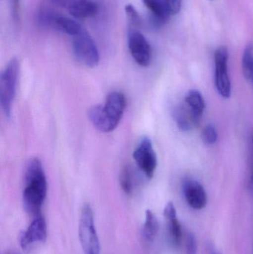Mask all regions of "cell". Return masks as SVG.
I'll list each match as a JSON object with an SVG mask.
<instances>
[{
    "instance_id": "10",
    "label": "cell",
    "mask_w": 253,
    "mask_h": 254,
    "mask_svg": "<svg viewBox=\"0 0 253 254\" xmlns=\"http://www.w3.org/2000/svg\"><path fill=\"white\" fill-rule=\"evenodd\" d=\"M47 239V225L41 214L35 216L25 231L21 234L19 244L22 250L28 251L35 246L46 242Z\"/></svg>"
},
{
    "instance_id": "24",
    "label": "cell",
    "mask_w": 253,
    "mask_h": 254,
    "mask_svg": "<svg viewBox=\"0 0 253 254\" xmlns=\"http://www.w3.org/2000/svg\"><path fill=\"white\" fill-rule=\"evenodd\" d=\"M20 16V0H12V16L15 22H19Z\"/></svg>"
},
{
    "instance_id": "1",
    "label": "cell",
    "mask_w": 253,
    "mask_h": 254,
    "mask_svg": "<svg viewBox=\"0 0 253 254\" xmlns=\"http://www.w3.org/2000/svg\"><path fill=\"white\" fill-rule=\"evenodd\" d=\"M25 187L22 200L25 210L34 216L40 215L47 195L48 185L41 161L37 158L28 161L25 167Z\"/></svg>"
},
{
    "instance_id": "2",
    "label": "cell",
    "mask_w": 253,
    "mask_h": 254,
    "mask_svg": "<svg viewBox=\"0 0 253 254\" xmlns=\"http://www.w3.org/2000/svg\"><path fill=\"white\" fill-rule=\"evenodd\" d=\"M126 107V98L121 92L108 94L104 105H96L89 109V118L97 129L111 132L120 123Z\"/></svg>"
},
{
    "instance_id": "12",
    "label": "cell",
    "mask_w": 253,
    "mask_h": 254,
    "mask_svg": "<svg viewBox=\"0 0 253 254\" xmlns=\"http://www.w3.org/2000/svg\"><path fill=\"white\" fill-rule=\"evenodd\" d=\"M183 192L186 201L194 210H202L206 207L207 195L202 184L195 179L187 178L183 181Z\"/></svg>"
},
{
    "instance_id": "17",
    "label": "cell",
    "mask_w": 253,
    "mask_h": 254,
    "mask_svg": "<svg viewBox=\"0 0 253 254\" xmlns=\"http://www.w3.org/2000/svg\"><path fill=\"white\" fill-rule=\"evenodd\" d=\"M184 102L190 107L195 116L202 120L205 110V101L202 94L199 90L191 89L186 95Z\"/></svg>"
},
{
    "instance_id": "4",
    "label": "cell",
    "mask_w": 253,
    "mask_h": 254,
    "mask_svg": "<svg viewBox=\"0 0 253 254\" xmlns=\"http://www.w3.org/2000/svg\"><path fill=\"white\" fill-rule=\"evenodd\" d=\"M19 72V63L16 58L10 60L0 77V104L7 117L11 114V107L16 95Z\"/></svg>"
},
{
    "instance_id": "19",
    "label": "cell",
    "mask_w": 253,
    "mask_h": 254,
    "mask_svg": "<svg viewBox=\"0 0 253 254\" xmlns=\"http://www.w3.org/2000/svg\"><path fill=\"white\" fill-rule=\"evenodd\" d=\"M120 185L123 192L127 195H130L133 190V181H132V171L128 166L123 169L120 175Z\"/></svg>"
},
{
    "instance_id": "15",
    "label": "cell",
    "mask_w": 253,
    "mask_h": 254,
    "mask_svg": "<svg viewBox=\"0 0 253 254\" xmlns=\"http://www.w3.org/2000/svg\"><path fill=\"white\" fill-rule=\"evenodd\" d=\"M142 1L151 13L153 22L156 25H163L172 16L166 0H142Z\"/></svg>"
},
{
    "instance_id": "13",
    "label": "cell",
    "mask_w": 253,
    "mask_h": 254,
    "mask_svg": "<svg viewBox=\"0 0 253 254\" xmlns=\"http://www.w3.org/2000/svg\"><path fill=\"white\" fill-rule=\"evenodd\" d=\"M172 114L177 126L182 131H191L201 122L184 101L175 106Z\"/></svg>"
},
{
    "instance_id": "11",
    "label": "cell",
    "mask_w": 253,
    "mask_h": 254,
    "mask_svg": "<svg viewBox=\"0 0 253 254\" xmlns=\"http://www.w3.org/2000/svg\"><path fill=\"white\" fill-rule=\"evenodd\" d=\"M53 4L66 9L77 19H86L95 16L99 11V5L95 0H51Z\"/></svg>"
},
{
    "instance_id": "3",
    "label": "cell",
    "mask_w": 253,
    "mask_h": 254,
    "mask_svg": "<svg viewBox=\"0 0 253 254\" xmlns=\"http://www.w3.org/2000/svg\"><path fill=\"white\" fill-rule=\"evenodd\" d=\"M78 233L85 254H101V244L95 225L93 210L89 204H85L82 208Z\"/></svg>"
},
{
    "instance_id": "6",
    "label": "cell",
    "mask_w": 253,
    "mask_h": 254,
    "mask_svg": "<svg viewBox=\"0 0 253 254\" xmlns=\"http://www.w3.org/2000/svg\"><path fill=\"white\" fill-rule=\"evenodd\" d=\"M72 48L74 55L81 64L90 68L99 64L100 54L96 43L85 28L73 37Z\"/></svg>"
},
{
    "instance_id": "9",
    "label": "cell",
    "mask_w": 253,
    "mask_h": 254,
    "mask_svg": "<svg viewBox=\"0 0 253 254\" xmlns=\"http://www.w3.org/2000/svg\"><path fill=\"white\" fill-rule=\"evenodd\" d=\"M128 46L132 58L138 65L142 67L150 65L152 51L150 43L142 33L137 30H129Z\"/></svg>"
},
{
    "instance_id": "14",
    "label": "cell",
    "mask_w": 253,
    "mask_h": 254,
    "mask_svg": "<svg viewBox=\"0 0 253 254\" xmlns=\"http://www.w3.org/2000/svg\"><path fill=\"white\" fill-rule=\"evenodd\" d=\"M163 215L167 222L168 234L171 244L175 248L179 247L182 238V231L173 203L169 202L166 204L163 210Z\"/></svg>"
},
{
    "instance_id": "23",
    "label": "cell",
    "mask_w": 253,
    "mask_h": 254,
    "mask_svg": "<svg viewBox=\"0 0 253 254\" xmlns=\"http://www.w3.org/2000/svg\"><path fill=\"white\" fill-rule=\"evenodd\" d=\"M172 15L179 13L182 6V0H166Z\"/></svg>"
},
{
    "instance_id": "21",
    "label": "cell",
    "mask_w": 253,
    "mask_h": 254,
    "mask_svg": "<svg viewBox=\"0 0 253 254\" xmlns=\"http://www.w3.org/2000/svg\"><path fill=\"white\" fill-rule=\"evenodd\" d=\"M125 10L130 24L135 27L140 26L141 24V18L135 7L132 4H129L125 7Z\"/></svg>"
},
{
    "instance_id": "5",
    "label": "cell",
    "mask_w": 253,
    "mask_h": 254,
    "mask_svg": "<svg viewBox=\"0 0 253 254\" xmlns=\"http://www.w3.org/2000/svg\"><path fill=\"white\" fill-rule=\"evenodd\" d=\"M37 21L43 28L60 31L68 35H77L83 29L78 22L62 13L49 9H42L37 13Z\"/></svg>"
},
{
    "instance_id": "8",
    "label": "cell",
    "mask_w": 253,
    "mask_h": 254,
    "mask_svg": "<svg viewBox=\"0 0 253 254\" xmlns=\"http://www.w3.org/2000/svg\"><path fill=\"white\" fill-rule=\"evenodd\" d=\"M133 158L141 171L148 179H152L157 165V155L149 137L141 140L134 151Z\"/></svg>"
},
{
    "instance_id": "16",
    "label": "cell",
    "mask_w": 253,
    "mask_h": 254,
    "mask_svg": "<svg viewBox=\"0 0 253 254\" xmlns=\"http://www.w3.org/2000/svg\"><path fill=\"white\" fill-rule=\"evenodd\" d=\"M159 223L157 217L152 211L147 210L142 229L143 238L147 243H152L157 237Z\"/></svg>"
},
{
    "instance_id": "7",
    "label": "cell",
    "mask_w": 253,
    "mask_h": 254,
    "mask_svg": "<svg viewBox=\"0 0 253 254\" xmlns=\"http://www.w3.org/2000/svg\"><path fill=\"white\" fill-rule=\"evenodd\" d=\"M228 49L220 46L214 54L215 64V86L221 98L228 99L231 96L232 85L228 72Z\"/></svg>"
},
{
    "instance_id": "22",
    "label": "cell",
    "mask_w": 253,
    "mask_h": 254,
    "mask_svg": "<svg viewBox=\"0 0 253 254\" xmlns=\"http://www.w3.org/2000/svg\"><path fill=\"white\" fill-rule=\"evenodd\" d=\"M186 252L187 254H197L198 253L197 240L194 234L191 232H188L186 237Z\"/></svg>"
},
{
    "instance_id": "18",
    "label": "cell",
    "mask_w": 253,
    "mask_h": 254,
    "mask_svg": "<svg viewBox=\"0 0 253 254\" xmlns=\"http://www.w3.org/2000/svg\"><path fill=\"white\" fill-rule=\"evenodd\" d=\"M242 73L245 80L251 83L253 90V44L248 45L245 47L242 55Z\"/></svg>"
},
{
    "instance_id": "26",
    "label": "cell",
    "mask_w": 253,
    "mask_h": 254,
    "mask_svg": "<svg viewBox=\"0 0 253 254\" xmlns=\"http://www.w3.org/2000/svg\"><path fill=\"white\" fill-rule=\"evenodd\" d=\"M252 141H253V136L252 137ZM251 182H252L253 183V171L252 177H251Z\"/></svg>"
},
{
    "instance_id": "20",
    "label": "cell",
    "mask_w": 253,
    "mask_h": 254,
    "mask_svg": "<svg viewBox=\"0 0 253 254\" xmlns=\"http://www.w3.org/2000/svg\"><path fill=\"white\" fill-rule=\"evenodd\" d=\"M202 140L206 145H212L218 140V131L212 124L206 125L202 134Z\"/></svg>"
},
{
    "instance_id": "25",
    "label": "cell",
    "mask_w": 253,
    "mask_h": 254,
    "mask_svg": "<svg viewBox=\"0 0 253 254\" xmlns=\"http://www.w3.org/2000/svg\"><path fill=\"white\" fill-rule=\"evenodd\" d=\"M211 254H220L219 252H218V251L212 250V252H211Z\"/></svg>"
}]
</instances>
